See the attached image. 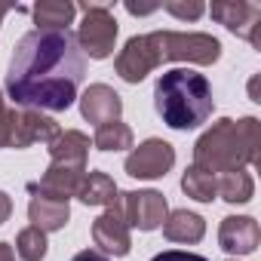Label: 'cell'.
I'll list each match as a JSON object with an SVG mask.
<instances>
[{
    "label": "cell",
    "mask_w": 261,
    "mask_h": 261,
    "mask_svg": "<svg viewBox=\"0 0 261 261\" xmlns=\"http://www.w3.org/2000/svg\"><path fill=\"white\" fill-rule=\"evenodd\" d=\"M80 114H83L89 123H95V126L114 123V120H120V114H123V98H120L111 86L92 83V86L80 95Z\"/></svg>",
    "instance_id": "13"
},
{
    "label": "cell",
    "mask_w": 261,
    "mask_h": 261,
    "mask_svg": "<svg viewBox=\"0 0 261 261\" xmlns=\"http://www.w3.org/2000/svg\"><path fill=\"white\" fill-rule=\"evenodd\" d=\"M80 10H83V22L77 31L80 53H86L89 59H108L114 53V40H117V19L111 13V4L86 0V4H80Z\"/></svg>",
    "instance_id": "4"
},
{
    "label": "cell",
    "mask_w": 261,
    "mask_h": 261,
    "mask_svg": "<svg viewBox=\"0 0 261 261\" xmlns=\"http://www.w3.org/2000/svg\"><path fill=\"white\" fill-rule=\"evenodd\" d=\"M160 59L163 62H191L212 65L221 59V43L212 34H181V31H157Z\"/></svg>",
    "instance_id": "5"
},
{
    "label": "cell",
    "mask_w": 261,
    "mask_h": 261,
    "mask_svg": "<svg viewBox=\"0 0 261 261\" xmlns=\"http://www.w3.org/2000/svg\"><path fill=\"white\" fill-rule=\"evenodd\" d=\"M77 7L68 0H43L34 7V22L37 31H68V25L74 22Z\"/></svg>",
    "instance_id": "18"
},
{
    "label": "cell",
    "mask_w": 261,
    "mask_h": 261,
    "mask_svg": "<svg viewBox=\"0 0 261 261\" xmlns=\"http://www.w3.org/2000/svg\"><path fill=\"white\" fill-rule=\"evenodd\" d=\"M0 261H16V252L10 243H0Z\"/></svg>",
    "instance_id": "30"
},
{
    "label": "cell",
    "mask_w": 261,
    "mask_h": 261,
    "mask_svg": "<svg viewBox=\"0 0 261 261\" xmlns=\"http://www.w3.org/2000/svg\"><path fill=\"white\" fill-rule=\"evenodd\" d=\"M160 43H157V31L154 34H139V37H129L126 46L120 49L114 68L126 83H142L154 68H160Z\"/></svg>",
    "instance_id": "6"
},
{
    "label": "cell",
    "mask_w": 261,
    "mask_h": 261,
    "mask_svg": "<svg viewBox=\"0 0 261 261\" xmlns=\"http://www.w3.org/2000/svg\"><path fill=\"white\" fill-rule=\"evenodd\" d=\"M194 166L206 172H240L246 166H261V123L255 117L230 120L221 117L194 145Z\"/></svg>",
    "instance_id": "2"
},
{
    "label": "cell",
    "mask_w": 261,
    "mask_h": 261,
    "mask_svg": "<svg viewBox=\"0 0 261 261\" xmlns=\"http://www.w3.org/2000/svg\"><path fill=\"white\" fill-rule=\"evenodd\" d=\"M16 252L25 261H43L46 258V233L37 227H25L16 237Z\"/></svg>",
    "instance_id": "23"
},
{
    "label": "cell",
    "mask_w": 261,
    "mask_h": 261,
    "mask_svg": "<svg viewBox=\"0 0 261 261\" xmlns=\"http://www.w3.org/2000/svg\"><path fill=\"white\" fill-rule=\"evenodd\" d=\"M230 261H237V258H230Z\"/></svg>",
    "instance_id": "33"
},
{
    "label": "cell",
    "mask_w": 261,
    "mask_h": 261,
    "mask_svg": "<svg viewBox=\"0 0 261 261\" xmlns=\"http://www.w3.org/2000/svg\"><path fill=\"white\" fill-rule=\"evenodd\" d=\"M28 218L34 221L31 227H37V230H62L65 224H68V218H71V206L68 203H59V200H46V197H34L31 203H28Z\"/></svg>",
    "instance_id": "17"
},
{
    "label": "cell",
    "mask_w": 261,
    "mask_h": 261,
    "mask_svg": "<svg viewBox=\"0 0 261 261\" xmlns=\"http://www.w3.org/2000/svg\"><path fill=\"white\" fill-rule=\"evenodd\" d=\"M126 10L133 13V16H148V13H154V10H160V4H154V7H139V4H126Z\"/></svg>",
    "instance_id": "29"
},
{
    "label": "cell",
    "mask_w": 261,
    "mask_h": 261,
    "mask_svg": "<svg viewBox=\"0 0 261 261\" xmlns=\"http://www.w3.org/2000/svg\"><path fill=\"white\" fill-rule=\"evenodd\" d=\"M86 74V59L71 31H28L7 74V92L31 111H68Z\"/></svg>",
    "instance_id": "1"
},
{
    "label": "cell",
    "mask_w": 261,
    "mask_h": 261,
    "mask_svg": "<svg viewBox=\"0 0 261 261\" xmlns=\"http://www.w3.org/2000/svg\"><path fill=\"white\" fill-rule=\"evenodd\" d=\"M92 243L105 252V255H114V258H123L133 249V237H129V224L123 218V203L120 197L95 218L92 224Z\"/></svg>",
    "instance_id": "8"
},
{
    "label": "cell",
    "mask_w": 261,
    "mask_h": 261,
    "mask_svg": "<svg viewBox=\"0 0 261 261\" xmlns=\"http://www.w3.org/2000/svg\"><path fill=\"white\" fill-rule=\"evenodd\" d=\"M181 191L200 203H212V197L218 194V178L200 166H188L181 175Z\"/></svg>",
    "instance_id": "20"
},
{
    "label": "cell",
    "mask_w": 261,
    "mask_h": 261,
    "mask_svg": "<svg viewBox=\"0 0 261 261\" xmlns=\"http://www.w3.org/2000/svg\"><path fill=\"white\" fill-rule=\"evenodd\" d=\"M10 215H13V200H10V194L0 191V224L10 221Z\"/></svg>",
    "instance_id": "27"
},
{
    "label": "cell",
    "mask_w": 261,
    "mask_h": 261,
    "mask_svg": "<svg viewBox=\"0 0 261 261\" xmlns=\"http://www.w3.org/2000/svg\"><path fill=\"white\" fill-rule=\"evenodd\" d=\"M10 129H13V111L4 105V92H0V148H10Z\"/></svg>",
    "instance_id": "25"
},
{
    "label": "cell",
    "mask_w": 261,
    "mask_h": 261,
    "mask_svg": "<svg viewBox=\"0 0 261 261\" xmlns=\"http://www.w3.org/2000/svg\"><path fill=\"white\" fill-rule=\"evenodd\" d=\"M120 203H123L126 224L139 230H157L169 215V203L160 191H129L120 194Z\"/></svg>",
    "instance_id": "7"
},
{
    "label": "cell",
    "mask_w": 261,
    "mask_h": 261,
    "mask_svg": "<svg viewBox=\"0 0 261 261\" xmlns=\"http://www.w3.org/2000/svg\"><path fill=\"white\" fill-rule=\"evenodd\" d=\"M7 13H10V7H4V4H0V19H4Z\"/></svg>",
    "instance_id": "32"
},
{
    "label": "cell",
    "mask_w": 261,
    "mask_h": 261,
    "mask_svg": "<svg viewBox=\"0 0 261 261\" xmlns=\"http://www.w3.org/2000/svg\"><path fill=\"white\" fill-rule=\"evenodd\" d=\"M71 261H108V255H101V252H95V249H83V252H77Z\"/></svg>",
    "instance_id": "28"
},
{
    "label": "cell",
    "mask_w": 261,
    "mask_h": 261,
    "mask_svg": "<svg viewBox=\"0 0 261 261\" xmlns=\"http://www.w3.org/2000/svg\"><path fill=\"white\" fill-rule=\"evenodd\" d=\"M83 175H86V169L49 163V169L43 172V178H40V185H37V194L46 197V200L68 203L71 197H77V191H80V185H83Z\"/></svg>",
    "instance_id": "14"
},
{
    "label": "cell",
    "mask_w": 261,
    "mask_h": 261,
    "mask_svg": "<svg viewBox=\"0 0 261 261\" xmlns=\"http://www.w3.org/2000/svg\"><path fill=\"white\" fill-rule=\"evenodd\" d=\"M86 154H89V139L77 129H65L49 142V157L56 166H77L86 169Z\"/></svg>",
    "instance_id": "15"
},
{
    "label": "cell",
    "mask_w": 261,
    "mask_h": 261,
    "mask_svg": "<svg viewBox=\"0 0 261 261\" xmlns=\"http://www.w3.org/2000/svg\"><path fill=\"white\" fill-rule=\"evenodd\" d=\"M203 233H206V221L188 209H175L163 221V237L169 243H200Z\"/></svg>",
    "instance_id": "16"
},
{
    "label": "cell",
    "mask_w": 261,
    "mask_h": 261,
    "mask_svg": "<svg viewBox=\"0 0 261 261\" xmlns=\"http://www.w3.org/2000/svg\"><path fill=\"white\" fill-rule=\"evenodd\" d=\"M212 19L261 49V7L246 0H221V4H212Z\"/></svg>",
    "instance_id": "9"
},
{
    "label": "cell",
    "mask_w": 261,
    "mask_h": 261,
    "mask_svg": "<svg viewBox=\"0 0 261 261\" xmlns=\"http://www.w3.org/2000/svg\"><path fill=\"white\" fill-rule=\"evenodd\" d=\"M151 261H209V258H203V255H194V252H160V255H154Z\"/></svg>",
    "instance_id": "26"
},
{
    "label": "cell",
    "mask_w": 261,
    "mask_h": 261,
    "mask_svg": "<svg viewBox=\"0 0 261 261\" xmlns=\"http://www.w3.org/2000/svg\"><path fill=\"white\" fill-rule=\"evenodd\" d=\"M95 148L98 151H126V148H133V129L126 123H120V120L98 126L95 129Z\"/></svg>",
    "instance_id": "22"
},
{
    "label": "cell",
    "mask_w": 261,
    "mask_h": 261,
    "mask_svg": "<svg viewBox=\"0 0 261 261\" xmlns=\"http://www.w3.org/2000/svg\"><path fill=\"white\" fill-rule=\"evenodd\" d=\"M252 194H255V181H252V175L246 169L227 172V175L218 178V197L227 200V203H249Z\"/></svg>",
    "instance_id": "21"
},
{
    "label": "cell",
    "mask_w": 261,
    "mask_h": 261,
    "mask_svg": "<svg viewBox=\"0 0 261 261\" xmlns=\"http://www.w3.org/2000/svg\"><path fill=\"white\" fill-rule=\"evenodd\" d=\"M172 163H175V148L163 139H148L139 148H133L123 169L133 178H160L172 169Z\"/></svg>",
    "instance_id": "10"
},
{
    "label": "cell",
    "mask_w": 261,
    "mask_h": 261,
    "mask_svg": "<svg viewBox=\"0 0 261 261\" xmlns=\"http://www.w3.org/2000/svg\"><path fill=\"white\" fill-rule=\"evenodd\" d=\"M258 240H261L258 221L249 215H227L218 227V246L227 255H249L258 249Z\"/></svg>",
    "instance_id": "12"
},
{
    "label": "cell",
    "mask_w": 261,
    "mask_h": 261,
    "mask_svg": "<svg viewBox=\"0 0 261 261\" xmlns=\"http://www.w3.org/2000/svg\"><path fill=\"white\" fill-rule=\"evenodd\" d=\"M62 133L59 123L40 111L22 108L13 111V129H10V148H31L37 142H53Z\"/></svg>",
    "instance_id": "11"
},
{
    "label": "cell",
    "mask_w": 261,
    "mask_h": 261,
    "mask_svg": "<svg viewBox=\"0 0 261 261\" xmlns=\"http://www.w3.org/2000/svg\"><path fill=\"white\" fill-rule=\"evenodd\" d=\"M169 16H175V19H181V22H197L203 13H206V7L200 4V0H166V4H160Z\"/></svg>",
    "instance_id": "24"
},
{
    "label": "cell",
    "mask_w": 261,
    "mask_h": 261,
    "mask_svg": "<svg viewBox=\"0 0 261 261\" xmlns=\"http://www.w3.org/2000/svg\"><path fill=\"white\" fill-rule=\"evenodd\" d=\"M249 95H252V101H261V98H258V74H255L252 83H249Z\"/></svg>",
    "instance_id": "31"
},
{
    "label": "cell",
    "mask_w": 261,
    "mask_h": 261,
    "mask_svg": "<svg viewBox=\"0 0 261 261\" xmlns=\"http://www.w3.org/2000/svg\"><path fill=\"white\" fill-rule=\"evenodd\" d=\"M154 108L166 126L194 129L212 117V108H215L212 86L197 71H188V68L166 71V74H160V80L154 86Z\"/></svg>",
    "instance_id": "3"
},
{
    "label": "cell",
    "mask_w": 261,
    "mask_h": 261,
    "mask_svg": "<svg viewBox=\"0 0 261 261\" xmlns=\"http://www.w3.org/2000/svg\"><path fill=\"white\" fill-rule=\"evenodd\" d=\"M77 197H80V203H86V206H111V203L117 200V185H114V178L105 175V172H86V175H83V185H80V191H77Z\"/></svg>",
    "instance_id": "19"
}]
</instances>
